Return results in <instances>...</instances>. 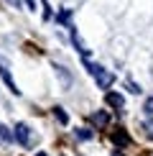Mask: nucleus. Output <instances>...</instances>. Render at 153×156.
Wrapping results in <instances>:
<instances>
[{
  "instance_id": "nucleus-1",
  "label": "nucleus",
  "mask_w": 153,
  "mask_h": 156,
  "mask_svg": "<svg viewBox=\"0 0 153 156\" xmlns=\"http://www.w3.org/2000/svg\"><path fill=\"white\" fill-rule=\"evenodd\" d=\"M84 67H87V72L94 77V82H97V87H100V90H110V87H112V82H115L112 72H107L105 67H100V64L89 62L87 56H84Z\"/></svg>"
},
{
  "instance_id": "nucleus-2",
  "label": "nucleus",
  "mask_w": 153,
  "mask_h": 156,
  "mask_svg": "<svg viewBox=\"0 0 153 156\" xmlns=\"http://www.w3.org/2000/svg\"><path fill=\"white\" fill-rule=\"evenodd\" d=\"M13 136H15V141H18L21 146H25V148L33 144V133H31V128L25 126V123H18V126H15V133H13Z\"/></svg>"
},
{
  "instance_id": "nucleus-3",
  "label": "nucleus",
  "mask_w": 153,
  "mask_h": 156,
  "mask_svg": "<svg viewBox=\"0 0 153 156\" xmlns=\"http://www.w3.org/2000/svg\"><path fill=\"white\" fill-rule=\"evenodd\" d=\"M0 77H3V82L8 84V90H10L13 95H18V92H21V90H18V84L13 82V77H10V69H8V64H5L3 59H0Z\"/></svg>"
},
{
  "instance_id": "nucleus-4",
  "label": "nucleus",
  "mask_w": 153,
  "mask_h": 156,
  "mask_svg": "<svg viewBox=\"0 0 153 156\" xmlns=\"http://www.w3.org/2000/svg\"><path fill=\"white\" fill-rule=\"evenodd\" d=\"M105 102H107L110 108H115V110H123V105H125V97L120 95V92H112V90H110V92L105 95Z\"/></svg>"
},
{
  "instance_id": "nucleus-5",
  "label": "nucleus",
  "mask_w": 153,
  "mask_h": 156,
  "mask_svg": "<svg viewBox=\"0 0 153 156\" xmlns=\"http://www.w3.org/2000/svg\"><path fill=\"white\" fill-rule=\"evenodd\" d=\"M89 120H92L94 126H107V123H110V115H107L105 110H100V113H94V115H92Z\"/></svg>"
},
{
  "instance_id": "nucleus-6",
  "label": "nucleus",
  "mask_w": 153,
  "mask_h": 156,
  "mask_svg": "<svg viewBox=\"0 0 153 156\" xmlns=\"http://www.w3.org/2000/svg\"><path fill=\"white\" fill-rule=\"evenodd\" d=\"M112 141H115L117 146H125L127 141H130V136H127L125 131H115V133H112Z\"/></svg>"
},
{
  "instance_id": "nucleus-7",
  "label": "nucleus",
  "mask_w": 153,
  "mask_h": 156,
  "mask_svg": "<svg viewBox=\"0 0 153 156\" xmlns=\"http://www.w3.org/2000/svg\"><path fill=\"white\" fill-rule=\"evenodd\" d=\"M54 115H56V120H59V123H64V126L69 123V115L64 113V108H54Z\"/></svg>"
},
{
  "instance_id": "nucleus-8",
  "label": "nucleus",
  "mask_w": 153,
  "mask_h": 156,
  "mask_svg": "<svg viewBox=\"0 0 153 156\" xmlns=\"http://www.w3.org/2000/svg\"><path fill=\"white\" fill-rule=\"evenodd\" d=\"M13 138H15V136H13V133H10V131H8L5 126H0V141H5V144H10Z\"/></svg>"
},
{
  "instance_id": "nucleus-9",
  "label": "nucleus",
  "mask_w": 153,
  "mask_h": 156,
  "mask_svg": "<svg viewBox=\"0 0 153 156\" xmlns=\"http://www.w3.org/2000/svg\"><path fill=\"white\" fill-rule=\"evenodd\" d=\"M76 138L79 141H89L92 138V131H89V128H76Z\"/></svg>"
},
{
  "instance_id": "nucleus-10",
  "label": "nucleus",
  "mask_w": 153,
  "mask_h": 156,
  "mask_svg": "<svg viewBox=\"0 0 153 156\" xmlns=\"http://www.w3.org/2000/svg\"><path fill=\"white\" fill-rule=\"evenodd\" d=\"M143 131H145V138H151V141H153V118L143 123Z\"/></svg>"
},
{
  "instance_id": "nucleus-11",
  "label": "nucleus",
  "mask_w": 153,
  "mask_h": 156,
  "mask_svg": "<svg viewBox=\"0 0 153 156\" xmlns=\"http://www.w3.org/2000/svg\"><path fill=\"white\" fill-rule=\"evenodd\" d=\"M59 21H61V23H69V21H72V13H69V10H61V13H59Z\"/></svg>"
},
{
  "instance_id": "nucleus-12",
  "label": "nucleus",
  "mask_w": 153,
  "mask_h": 156,
  "mask_svg": "<svg viewBox=\"0 0 153 156\" xmlns=\"http://www.w3.org/2000/svg\"><path fill=\"white\" fill-rule=\"evenodd\" d=\"M143 110H145V113H148V115H153V97H148V100H145Z\"/></svg>"
},
{
  "instance_id": "nucleus-13",
  "label": "nucleus",
  "mask_w": 153,
  "mask_h": 156,
  "mask_svg": "<svg viewBox=\"0 0 153 156\" xmlns=\"http://www.w3.org/2000/svg\"><path fill=\"white\" fill-rule=\"evenodd\" d=\"M127 87H130V92H135V95L140 92V87H138V84H135V82H127Z\"/></svg>"
},
{
  "instance_id": "nucleus-14",
  "label": "nucleus",
  "mask_w": 153,
  "mask_h": 156,
  "mask_svg": "<svg viewBox=\"0 0 153 156\" xmlns=\"http://www.w3.org/2000/svg\"><path fill=\"white\" fill-rule=\"evenodd\" d=\"M25 5H28V10H33V8H36V3H33V0H25Z\"/></svg>"
},
{
  "instance_id": "nucleus-15",
  "label": "nucleus",
  "mask_w": 153,
  "mask_h": 156,
  "mask_svg": "<svg viewBox=\"0 0 153 156\" xmlns=\"http://www.w3.org/2000/svg\"><path fill=\"white\" fill-rule=\"evenodd\" d=\"M110 156H125V154H123V151H112Z\"/></svg>"
},
{
  "instance_id": "nucleus-16",
  "label": "nucleus",
  "mask_w": 153,
  "mask_h": 156,
  "mask_svg": "<svg viewBox=\"0 0 153 156\" xmlns=\"http://www.w3.org/2000/svg\"><path fill=\"white\" fill-rule=\"evenodd\" d=\"M36 156H49V154H43V151H41V154H36Z\"/></svg>"
}]
</instances>
